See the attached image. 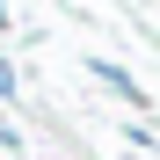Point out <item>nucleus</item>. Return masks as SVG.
<instances>
[{
  "label": "nucleus",
  "mask_w": 160,
  "mask_h": 160,
  "mask_svg": "<svg viewBox=\"0 0 160 160\" xmlns=\"http://www.w3.org/2000/svg\"><path fill=\"white\" fill-rule=\"evenodd\" d=\"M95 80H102V88H117V95L131 102V109H146V95H138V80H131L124 66H109V58H95Z\"/></svg>",
  "instance_id": "1"
},
{
  "label": "nucleus",
  "mask_w": 160,
  "mask_h": 160,
  "mask_svg": "<svg viewBox=\"0 0 160 160\" xmlns=\"http://www.w3.org/2000/svg\"><path fill=\"white\" fill-rule=\"evenodd\" d=\"M0 95H15V66L8 58H0Z\"/></svg>",
  "instance_id": "2"
}]
</instances>
